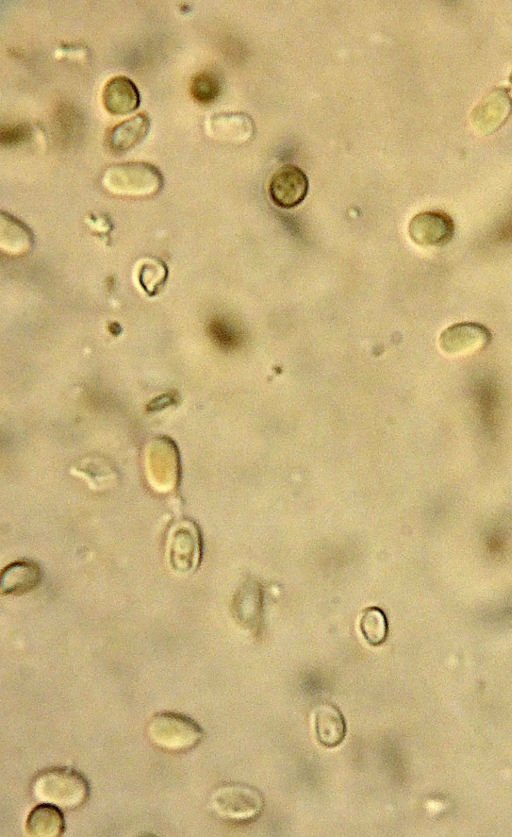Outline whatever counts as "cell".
I'll return each instance as SVG.
<instances>
[{"label":"cell","instance_id":"6da1fadb","mask_svg":"<svg viewBox=\"0 0 512 837\" xmlns=\"http://www.w3.org/2000/svg\"><path fill=\"white\" fill-rule=\"evenodd\" d=\"M89 783L82 773L70 767H50L37 773L31 783L32 796L40 803L73 810L89 797Z\"/></svg>","mask_w":512,"mask_h":837},{"label":"cell","instance_id":"7a4b0ae2","mask_svg":"<svg viewBox=\"0 0 512 837\" xmlns=\"http://www.w3.org/2000/svg\"><path fill=\"white\" fill-rule=\"evenodd\" d=\"M164 184L159 169L146 162H124L111 165L101 176L102 188L123 198H148L158 194Z\"/></svg>","mask_w":512,"mask_h":837},{"label":"cell","instance_id":"3957f363","mask_svg":"<svg viewBox=\"0 0 512 837\" xmlns=\"http://www.w3.org/2000/svg\"><path fill=\"white\" fill-rule=\"evenodd\" d=\"M265 800L255 787L243 783L218 786L209 798V807L219 819L233 824L256 820L263 812Z\"/></svg>","mask_w":512,"mask_h":837},{"label":"cell","instance_id":"277c9868","mask_svg":"<svg viewBox=\"0 0 512 837\" xmlns=\"http://www.w3.org/2000/svg\"><path fill=\"white\" fill-rule=\"evenodd\" d=\"M146 732L155 747L171 753L195 748L204 736L203 729L196 721L175 712H161L152 716Z\"/></svg>","mask_w":512,"mask_h":837},{"label":"cell","instance_id":"5b68a950","mask_svg":"<svg viewBox=\"0 0 512 837\" xmlns=\"http://www.w3.org/2000/svg\"><path fill=\"white\" fill-rule=\"evenodd\" d=\"M166 551L173 570L180 573L194 571L202 555V541L197 525L190 520L174 524L168 532Z\"/></svg>","mask_w":512,"mask_h":837},{"label":"cell","instance_id":"8992f818","mask_svg":"<svg viewBox=\"0 0 512 837\" xmlns=\"http://www.w3.org/2000/svg\"><path fill=\"white\" fill-rule=\"evenodd\" d=\"M512 114V97L503 87L488 91L474 106L470 120L473 129L482 136L497 132Z\"/></svg>","mask_w":512,"mask_h":837},{"label":"cell","instance_id":"52a82bcc","mask_svg":"<svg viewBox=\"0 0 512 837\" xmlns=\"http://www.w3.org/2000/svg\"><path fill=\"white\" fill-rule=\"evenodd\" d=\"M455 226L452 218L440 210H427L414 215L408 224L411 240L422 247L447 244L453 237Z\"/></svg>","mask_w":512,"mask_h":837},{"label":"cell","instance_id":"ba28073f","mask_svg":"<svg viewBox=\"0 0 512 837\" xmlns=\"http://www.w3.org/2000/svg\"><path fill=\"white\" fill-rule=\"evenodd\" d=\"M491 339L490 330L483 324L459 322L442 331L439 347L447 355L463 356L485 348Z\"/></svg>","mask_w":512,"mask_h":837},{"label":"cell","instance_id":"9c48e42d","mask_svg":"<svg viewBox=\"0 0 512 837\" xmlns=\"http://www.w3.org/2000/svg\"><path fill=\"white\" fill-rule=\"evenodd\" d=\"M309 182L299 167L287 164L271 177L268 190L271 200L279 207L291 209L299 205L308 193Z\"/></svg>","mask_w":512,"mask_h":837},{"label":"cell","instance_id":"30bf717a","mask_svg":"<svg viewBox=\"0 0 512 837\" xmlns=\"http://www.w3.org/2000/svg\"><path fill=\"white\" fill-rule=\"evenodd\" d=\"M102 101L112 115H126L140 105V94L134 82L125 76L111 78L104 86Z\"/></svg>","mask_w":512,"mask_h":837},{"label":"cell","instance_id":"8fae6325","mask_svg":"<svg viewBox=\"0 0 512 837\" xmlns=\"http://www.w3.org/2000/svg\"><path fill=\"white\" fill-rule=\"evenodd\" d=\"M314 727L317 740L326 748L338 746L346 734L342 712L328 702L319 703L314 708Z\"/></svg>","mask_w":512,"mask_h":837},{"label":"cell","instance_id":"7c38bea8","mask_svg":"<svg viewBox=\"0 0 512 837\" xmlns=\"http://www.w3.org/2000/svg\"><path fill=\"white\" fill-rule=\"evenodd\" d=\"M41 579L39 565L28 560L16 561L3 569L0 590L3 595H21L37 587Z\"/></svg>","mask_w":512,"mask_h":837},{"label":"cell","instance_id":"4fadbf2b","mask_svg":"<svg viewBox=\"0 0 512 837\" xmlns=\"http://www.w3.org/2000/svg\"><path fill=\"white\" fill-rule=\"evenodd\" d=\"M150 119L137 114L115 125L107 135V145L114 153H124L141 143L149 133Z\"/></svg>","mask_w":512,"mask_h":837},{"label":"cell","instance_id":"5bb4252c","mask_svg":"<svg viewBox=\"0 0 512 837\" xmlns=\"http://www.w3.org/2000/svg\"><path fill=\"white\" fill-rule=\"evenodd\" d=\"M33 233L23 222L2 212L0 219V249L9 256H23L33 247Z\"/></svg>","mask_w":512,"mask_h":837},{"label":"cell","instance_id":"9a60e30c","mask_svg":"<svg viewBox=\"0 0 512 837\" xmlns=\"http://www.w3.org/2000/svg\"><path fill=\"white\" fill-rule=\"evenodd\" d=\"M25 829L32 837L60 836L65 829L64 815L57 806L40 803L28 814Z\"/></svg>","mask_w":512,"mask_h":837},{"label":"cell","instance_id":"2e32d148","mask_svg":"<svg viewBox=\"0 0 512 837\" xmlns=\"http://www.w3.org/2000/svg\"><path fill=\"white\" fill-rule=\"evenodd\" d=\"M359 626L363 637L372 646L382 644L387 638V618L378 607L366 608L361 614Z\"/></svg>","mask_w":512,"mask_h":837},{"label":"cell","instance_id":"e0dca14e","mask_svg":"<svg viewBox=\"0 0 512 837\" xmlns=\"http://www.w3.org/2000/svg\"><path fill=\"white\" fill-rule=\"evenodd\" d=\"M167 277L165 264L158 259L149 258L139 262L137 280L143 290L150 295L156 293Z\"/></svg>","mask_w":512,"mask_h":837},{"label":"cell","instance_id":"ac0fdd59","mask_svg":"<svg viewBox=\"0 0 512 837\" xmlns=\"http://www.w3.org/2000/svg\"><path fill=\"white\" fill-rule=\"evenodd\" d=\"M221 84L218 76L211 71L197 73L191 80L190 93L200 104H210L220 95Z\"/></svg>","mask_w":512,"mask_h":837},{"label":"cell","instance_id":"d6986e66","mask_svg":"<svg viewBox=\"0 0 512 837\" xmlns=\"http://www.w3.org/2000/svg\"><path fill=\"white\" fill-rule=\"evenodd\" d=\"M30 137L31 129L26 124L5 125L1 128L0 140L2 145H18L25 142Z\"/></svg>","mask_w":512,"mask_h":837},{"label":"cell","instance_id":"ffe728a7","mask_svg":"<svg viewBox=\"0 0 512 837\" xmlns=\"http://www.w3.org/2000/svg\"><path fill=\"white\" fill-rule=\"evenodd\" d=\"M509 83H510V90L512 92V72H511L510 77H509Z\"/></svg>","mask_w":512,"mask_h":837}]
</instances>
